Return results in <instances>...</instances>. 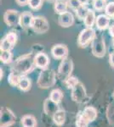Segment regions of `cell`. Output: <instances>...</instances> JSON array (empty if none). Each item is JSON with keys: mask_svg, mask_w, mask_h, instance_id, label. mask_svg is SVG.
<instances>
[{"mask_svg": "<svg viewBox=\"0 0 114 127\" xmlns=\"http://www.w3.org/2000/svg\"><path fill=\"white\" fill-rule=\"evenodd\" d=\"M78 1L80 2L81 4H87V3H88L89 0H78Z\"/></svg>", "mask_w": 114, "mask_h": 127, "instance_id": "cell-36", "label": "cell"}, {"mask_svg": "<svg viewBox=\"0 0 114 127\" xmlns=\"http://www.w3.org/2000/svg\"><path fill=\"white\" fill-rule=\"evenodd\" d=\"M105 13L108 17L114 18V2H110L107 3L105 9Z\"/></svg>", "mask_w": 114, "mask_h": 127, "instance_id": "cell-28", "label": "cell"}, {"mask_svg": "<svg viewBox=\"0 0 114 127\" xmlns=\"http://www.w3.org/2000/svg\"><path fill=\"white\" fill-rule=\"evenodd\" d=\"M73 69V63L72 60L69 58H66L62 59L61 63L59 65L58 69V75L60 79L65 81L71 76V74Z\"/></svg>", "mask_w": 114, "mask_h": 127, "instance_id": "cell-6", "label": "cell"}, {"mask_svg": "<svg viewBox=\"0 0 114 127\" xmlns=\"http://www.w3.org/2000/svg\"><path fill=\"white\" fill-rule=\"evenodd\" d=\"M96 36V32L93 28H85L82 30L78 35V44L80 48H86L93 40L95 39Z\"/></svg>", "mask_w": 114, "mask_h": 127, "instance_id": "cell-4", "label": "cell"}, {"mask_svg": "<svg viewBox=\"0 0 114 127\" xmlns=\"http://www.w3.org/2000/svg\"><path fill=\"white\" fill-rule=\"evenodd\" d=\"M15 120L13 113L7 108L1 110V127H8L11 126Z\"/></svg>", "mask_w": 114, "mask_h": 127, "instance_id": "cell-11", "label": "cell"}, {"mask_svg": "<svg viewBox=\"0 0 114 127\" xmlns=\"http://www.w3.org/2000/svg\"><path fill=\"white\" fill-rule=\"evenodd\" d=\"M21 124L23 127H36L37 121L32 115H25L21 119Z\"/></svg>", "mask_w": 114, "mask_h": 127, "instance_id": "cell-20", "label": "cell"}, {"mask_svg": "<svg viewBox=\"0 0 114 127\" xmlns=\"http://www.w3.org/2000/svg\"><path fill=\"white\" fill-rule=\"evenodd\" d=\"M43 0H29L28 5L32 9L38 10L42 8Z\"/></svg>", "mask_w": 114, "mask_h": 127, "instance_id": "cell-26", "label": "cell"}, {"mask_svg": "<svg viewBox=\"0 0 114 127\" xmlns=\"http://www.w3.org/2000/svg\"><path fill=\"white\" fill-rule=\"evenodd\" d=\"M20 15L17 10L8 9L3 15V20L9 26H15L20 25Z\"/></svg>", "mask_w": 114, "mask_h": 127, "instance_id": "cell-8", "label": "cell"}, {"mask_svg": "<svg viewBox=\"0 0 114 127\" xmlns=\"http://www.w3.org/2000/svg\"><path fill=\"white\" fill-rule=\"evenodd\" d=\"M18 87H19L20 89L22 90V91H27V90H29L31 87V82H30V81H29V79L21 76Z\"/></svg>", "mask_w": 114, "mask_h": 127, "instance_id": "cell-24", "label": "cell"}, {"mask_svg": "<svg viewBox=\"0 0 114 127\" xmlns=\"http://www.w3.org/2000/svg\"><path fill=\"white\" fill-rule=\"evenodd\" d=\"M65 83H66V85H67V87L68 88H73L78 83V80L77 79L76 77L70 76L67 80H66L65 81Z\"/></svg>", "mask_w": 114, "mask_h": 127, "instance_id": "cell-30", "label": "cell"}, {"mask_svg": "<svg viewBox=\"0 0 114 127\" xmlns=\"http://www.w3.org/2000/svg\"><path fill=\"white\" fill-rule=\"evenodd\" d=\"M13 45L10 43L5 37L1 41V46H0L1 51H10L13 48Z\"/></svg>", "mask_w": 114, "mask_h": 127, "instance_id": "cell-29", "label": "cell"}, {"mask_svg": "<svg viewBox=\"0 0 114 127\" xmlns=\"http://www.w3.org/2000/svg\"><path fill=\"white\" fill-rule=\"evenodd\" d=\"M5 38L9 41L13 46H14V44L16 43V41H17V35H16V33H14V32H9V33L5 36Z\"/></svg>", "mask_w": 114, "mask_h": 127, "instance_id": "cell-31", "label": "cell"}, {"mask_svg": "<svg viewBox=\"0 0 114 127\" xmlns=\"http://www.w3.org/2000/svg\"><path fill=\"white\" fill-rule=\"evenodd\" d=\"M97 117V111L93 107H87L76 122L77 127H87L89 123L94 121Z\"/></svg>", "mask_w": 114, "mask_h": 127, "instance_id": "cell-2", "label": "cell"}, {"mask_svg": "<svg viewBox=\"0 0 114 127\" xmlns=\"http://www.w3.org/2000/svg\"><path fill=\"white\" fill-rule=\"evenodd\" d=\"M31 28L36 33H46L49 30V23L46 18L43 17V16H34V19L33 21H32Z\"/></svg>", "mask_w": 114, "mask_h": 127, "instance_id": "cell-7", "label": "cell"}, {"mask_svg": "<svg viewBox=\"0 0 114 127\" xmlns=\"http://www.w3.org/2000/svg\"><path fill=\"white\" fill-rule=\"evenodd\" d=\"M15 1L17 4L20 6H26L29 3V0H15Z\"/></svg>", "mask_w": 114, "mask_h": 127, "instance_id": "cell-33", "label": "cell"}, {"mask_svg": "<svg viewBox=\"0 0 114 127\" xmlns=\"http://www.w3.org/2000/svg\"><path fill=\"white\" fill-rule=\"evenodd\" d=\"M89 10L90 9H88V7H87L86 4H82L80 7H78V9L75 10L77 17L80 20H84L85 16L87 15V14H88Z\"/></svg>", "mask_w": 114, "mask_h": 127, "instance_id": "cell-21", "label": "cell"}, {"mask_svg": "<svg viewBox=\"0 0 114 127\" xmlns=\"http://www.w3.org/2000/svg\"><path fill=\"white\" fill-rule=\"evenodd\" d=\"M67 0H58L54 3V9H55V13L58 14L59 15L67 12Z\"/></svg>", "mask_w": 114, "mask_h": 127, "instance_id": "cell-16", "label": "cell"}, {"mask_svg": "<svg viewBox=\"0 0 114 127\" xmlns=\"http://www.w3.org/2000/svg\"><path fill=\"white\" fill-rule=\"evenodd\" d=\"M109 59H110V64H111V65L113 67H114V52L110 54Z\"/></svg>", "mask_w": 114, "mask_h": 127, "instance_id": "cell-34", "label": "cell"}, {"mask_svg": "<svg viewBox=\"0 0 114 127\" xmlns=\"http://www.w3.org/2000/svg\"><path fill=\"white\" fill-rule=\"evenodd\" d=\"M61 98H62V93H61V90L55 89V90H53V91L51 92L49 99H50L51 101H53L54 103L58 104L60 102H61Z\"/></svg>", "mask_w": 114, "mask_h": 127, "instance_id": "cell-22", "label": "cell"}, {"mask_svg": "<svg viewBox=\"0 0 114 127\" xmlns=\"http://www.w3.org/2000/svg\"><path fill=\"white\" fill-rule=\"evenodd\" d=\"M55 83V73L51 69H43L38 77V84L41 88H49Z\"/></svg>", "mask_w": 114, "mask_h": 127, "instance_id": "cell-3", "label": "cell"}, {"mask_svg": "<svg viewBox=\"0 0 114 127\" xmlns=\"http://www.w3.org/2000/svg\"><path fill=\"white\" fill-rule=\"evenodd\" d=\"M109 34H110V36H113L114 38V24L112 25V26L109 27Z\"/></svg>", "mask_w": 114, "mask_h": 127, "instance_id": "cell-35", "label": "cell"}, {"mask_svg": "<svg viewBox=\"0 0 114 127\" xmlns=\"http://www.w3.org/2000/svg\"><path fill=\"white\" fill-rule=\"evenodd\" d=\"M95 21H96V17H95V11L92 9H90L84 20V25L86 26L87 28H92L94 24L95 23Z\"/></svg>", "mask_w": 114, "mask_h": 127, "instance_id": "cell-17", "label": "cell"}, {"mask_svg": "<svg viewBox=\"0 0 114 127\" xmlns=\"http://www.w3.org/2000/svg\"><path fill=\"white\" fill-rule=\"evenodd\" d=\"M34 66V58H32L31 54H26L20 57L14 63L12 69L14 73L21 76L22 75L30 72Z\"/></svg>", "mask_w": 114, "mask_h": 127, "instance_id": "cell-1", "label": "cell"}, {"mask_svg": "<svg viewBox=\"0 0 114 127\" xmlns=\"http://www.w3.org/2000/svg\"><path fill=\"white\" fill-rule=\"evenodd\" d=\"M113 45H114V39H113Z\"/></svg>", "mask_w": 114, "mask_h": 127, "instance_id": "cell-38", "label": "cell"}, {"mask_svg": "<svg viewBox=\"0 0 114 127\" xmlns=\"http://www.w3.org/2000/svg\"><path fill=\"white\" fill-rule=\"evenodd\" d=\"M92 54L97 58H102L106 54V43L102 35L95 36L92 42Z\"/></svg>", "mask_w": 114, "mask_h": 127, "instance_id": "cell-5", "label": "cell"}, {"mask_svg": "<svg viewBox=\"0 0 114 127\" xmlns=\"http://www.w3.org/2000/svg\"><path fill=\"white\" fill-rule=\"evenodd\" d=\"M58 106L57 103H54L53 101H51L50 99H47L44 103V111L47 114H53V115L55 114V113L58 111Z\"/></svg>", "mask_w": 114, "mask_h": 127, "instance_id": "cell-18", "label": "cell"}, {"mask_svg": "<svg viewBox=\"0 0 114 127\" xmlns=\"http://www.w3.org/2000/svg\"><path fill=\"white\" fill-rule=\"evenodd\" d=\"M20 78L21 76L17 74L12 72L11 74L9 75V82L11 84L12 86H18L19 85V82L20 81Z\"/></svg>", "mask_w": 114, "mask_h": 127, "instance_id": "cell-27", "label": "cell"}, {"mask_svg": "<svg viewBox=\"0 0 114 127\" xmlns=\"http://www.w3.org/2000/svg\"><path fill=\"white\" fill-rule=\"evenodd\" d=\"M107 0H94L93 1V7L97 11H101L107 7Z\"/></svg>", "mask_w": 114, "mask_h": 127, "instance_id": "cell-23", "label": "cell"}, {"mask_svg": "<svg viewBox=\"0 0 114 127\" xmlns=\"http://www.w3.org/2000/svg\"><path fill=\"white\" fill-rule=\"evenodd\" d=\"M58 23L61 27L67 28L74 24V16L71 12L67 11L66 13L60 15L58 17Z\"/></svg>", "mask_w": 114, "mask_h": 127, "instance_id": "cell-12", "label": "cell"}, {"mask_svg": "<svg viewBox=\"0 0 114 127\" xmlns=\"http://www.w3.org/2000/svg\"><path fill=\"white\" fill-rule=\"evenodd\" d=\"M56 1H58V0H48V2H49V3H54Z\"/></svg>", "mask_w": 114, "mask_h": 127, "instance_id": "cell-37", "label": "cell"}, {"mask_svg": "<svg viewBox=\"0 0 114 127\" xmlns=\"http://www.w3.org/2000/svg\"><path fill=\"white\" fill-rule=\"evenodd\" d=\"M110 17L107 15H99L96 17V21H95V26L100 31H104L107 28L109 27L110 24Z\"/></svg>", "mask_w": 114, "mask_h": 127, "instance_id": "cell-15", "label": "cell"}, {"mask_svg": "<svg viewBox=\"0 0 114 127\" xmlns=\"http://www.w3.org/2000/svg\"><path fill=\"white\" fill-rule=\"evenodd\" d=\"M34 16L29 11H24L20 14V26L22 28H28L32 26V21H33Z\"/></svg>", "mask_w": 114, "mask_h": 127, "instance_id": "cell-14", "label": "cell"}, {"mask_svg": "<svg viewBox=\"0 0 114 127\" xmlns=\"http://www.w3.org/2000/svg\"><path fill=\"white\" fill-rule=\"evenodd\" d=\"M34 64L35 66L42 69H46L49 64V57L44 53H38L34 56Z\"/></svg>", "mask_w": 114, "mask_h": 127, "instance_id": "cell-13", "label": "cell"}, {"mask_svg": "<svg viewBox=\"0 0 114 127\" xmlns=\"http://www.w3.org/2000/svg\"><path fill=\"white\" fill-rule=\"evenodd\" d=\"M85 97H86L85 89H84L82 83L78 82L75 87L72 88V100L75 102H78V103H82L83 101H84Z\"/></svg>", "mask_w": 114, "mask_h": 127, "instance_id": "cell-9", "label": "cell"}, {"mask_svg": "<svg viewBox=\"0 0 114 127\" xmlns=\"http://www.w3.org/2000/svg\"><path fill=\"white\" fill-rule=\"evenodd\" d=\"M67 3H68V6L74 10H76L78 7H80L82 5L78 0H67Z\"/></svg>", "mask_w": 114, "mask_h": 127, "instance_id": "cell-32", "label": "cell"}, {"mask_svg": "<svg viewBox=\"0 0 114 127\" xmlns=\"http://www.w3.org/2000/svg\"><path fill=\"white\" fill-rule=\"evenodd\" d=\"M53 120L54 122L57 125V126H62L65 123L66 120V114L63 110L59 109L58 111L55 113V114L53 115Z\"/></svg>", "mask_w": 114, "mask_h": 127, "instance_id": "cell-19", "label": "cell"}, {"mask_svg": "<svg viewBox=\"0 0 114 127\" xmlns=\"http://www.w3.org/2000/svg\"><path fill=\"white\" fill-rule=\"evenodd\" d=\"M51 54L56 59H64L67 58L68 48L64 44H56L51 48Z\"/></svg>", "mask_w": 114, "mask_h": 127, "instance_id": "cell-10", "label": "cell"}, {"mask_svg": "<svg viewBox=\"0 0 114 127\" xmlns=\"http://www.w3.org/2000/svg\"><path fill=\"white\" fill-rule=\"evenodd\" d=\"M1 61L4 64H9L12 60V54L10 51H1V55H0Z\"/></svg>", "mask_w": 114, "mask_h": 127, "instance_id": "cell-25", "label": "cell"}]
</instances>
